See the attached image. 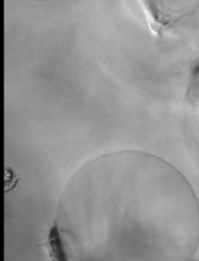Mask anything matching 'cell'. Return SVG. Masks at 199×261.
Listing matches in <instances>:
<instances>
[{
  "instance_id": "obj_2",
  "label": "cell",
  "mask_w": 199,
  "mask_h": 261,
  "mask_svg": "<svg viewBox=\"0 0 199 261\" xmlns=\"http://www.w3.org/2000/svg\"><path fill=\"white\" fill-rule=\"evenodd\" d=\"M43 245L48 248L51 257L55 260H67L68 257L65 253L64 247L62 243L61 231L57 224H55L51 228L47 240L40 244V246Z\"/></svg>"
},
{
  "instance_id": "obj_1",
  "label": "cell",
  "mask_w": 199,
  "mask_h": 261,
  "mask_svg": "<svg viewBox=\"0 0 199 261\" xmlns=\"http://www.w3.org/2000/svg\"><path fill=\"white\" fill-rule=\"evenodd\" d=\"M186 98L199 155V67L192 72L190 77Z\"/></svg>"
}]
</instances>
